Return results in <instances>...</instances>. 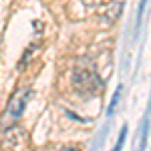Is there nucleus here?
<instances>
[{"label":"nucleus","mask_w":151,"mask_h":151,"mask_svg":"<svg viewBox=\"0 0 151 151\" xmlns=\"http://www.w3.org/2000/svg\"><path fill=\"white\" fill-rule=\"evenodd\" d=\"M30 95H32V91L28 87H22V89H18L16 93L12 95L8 105H6V109H4V113H2V117H0V129H12L16 125V121L20 119L24 107H26V101L30 99Z\"/></svg>","instance_id":"obj_1"},{"label":"nucleus","mask_w":151,"mask_h":151,"mask_svg":"<svg viewBox=\"0 0 151 151\" xmlns=\"http://www.w3.org/2000/svg\"><path fill=\"white\" fill-rule=\"evenodd\" d=\"M73 83L77 85V89L83 93H95V91H101L103 89V83L97 77V73L91 69H75L73 73Z\"/></svg>","instance_id":"obj_2"},{"label":"nucleus","mask_w":151,"mask_h":151,"mask_svg":"<svg viewBox=\"0 0 151 151\" xmlns=\"http://www.w3.org/2000/svg\"><path fill=\"white\" fill-rule=\"evenodd\" d=\"M123 4H125V0H107L105 10H103V20L107 24L117 22V18H119L121 12H123Z\"/></svg>","instance_id":"obj_3"},{"label":"nucleus","mask_w":151,"mask_h":151,"mask_svg":"<svg viewBox=\"0 0 151 151\" xmlns=\"http://www.w3.org/2000/svg\"><path fill=\"white\" fill-rule=\"evenodd\" d=\"M119 97H121V87L115 91V97H113V101H111V107H109V115L115 111V107H117V101H119Z\"/></svg>","instance_id":"obj_4"},{"label":"nucleus","mask_w":151,"mask_h":151,"mask_svg":"<svg viewBox=\"0 0 151 151\" xmlns=\"http://www.w3.org/2000/svg\"><path fill=\"white\" fill-rule=\"evenodd\" d=\"M103 2H107V0H83V4H87V6H91V8H93V6H101Z\"/></svg>","instance_id":"obj_5"},{"label":"nucleus","mask_w":151,"mask_h":151,"mask_svg":"<svg viewBox=\"0 0 151 151\" xmlns=\"http://www.w3.org/2000/svg\"><path fill=\"white\" fill-rule=\"evenodd\" d=\"M125 133H127V127L121 129V135H119V141H117V149H121V145H123V139H125Z\"/></svg>","instance_id":"obj_6"}]
</instances>
